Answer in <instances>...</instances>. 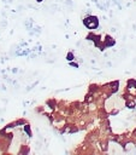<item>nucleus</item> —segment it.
I'll return each instance as SVG.
<instances>
[{
  "mask_svg": "<svg viewBox=\"0 0 136 155\" xmlns=\"http://www.w3.org/2000/svg\"><path fill=\"white\" fill-rule=\"evenodd\" d=\"M102 40H104V44H105V46H106L107 48L116 45V40H114L111 35H108V34H106V35H105V39H102Z\"/></svg>",
  "mask_w": 136,
  "mask_h": 155,
  "instance_id": "obj_2",
  "label": "nucleus"
},
{
  "mask_svg": "<svg viewBox=\"0 0 136 155\" xmlns=\"http://www.w3.org/2000/svg\"><path fill=\"white\" fill-rule=\"evenodd\" d=\"M35 1H36V2H39V4H40V2H42V1H43V0H35Z\"/></svg>",
  "mask_w": 136,
  "mask_h": 155,
  "instance_id": "obj_7",
  "label": "nucleus"
},
{
  "mask_svg": "<svg viewBox=\"0 0 136 155\" xmlns=\"http://www.w3.org/2000/svg\"><path fill=\"white\" fill-rule=\"evenodd\" d=\"M83 24H84V27H85L87 29H89V30H95V29H97L100 22H99V18H97L96 16H94V15H88V16H85V17L83 18Z\"/></svg>",
  "mask_w": 136,
  "mask_h": 155,
  "instance_id": "obj_1",
  "label": "nucleus"
},
{
  "mask_svg": "<svg viewBox=\"0 0 136 155\" xmlns=\"http://www.w3.org/2000/svg\"><path fill=\"white\" fill-rule=\"evenodd\" d=\"M29 151H30L29 147H28L26 144H24V145H22V147H20V149H19L17 153H18V154H28Z\"/></svg>",
  "mask_w": 136,
  "mask_h": 155,
  "instance_id": "obj_4",
  "label": "nucleus"
},
{
  "mask_svg": "<svg viewBox=\"0 0 136 155\" xmlns=\"http://www.w3.org/2000/svg\"><path fill=\"white\" fill-rule=\"evenodd\" d=\"M23 128H24L25 134H28V137H29V138H31V137H32V131H31L30 125H29V124H25V125H23Z\"/></svg>",
  "mask_w": 136,
  "mask_h": 155,
  "instance_id": "obj_3",
  "label": "nucleus"
},
{
  "mask_svg": "<svg viewBox=\"0 0 136 155\" xmlns=\"http://www.w3.org/2000/svg\"><path fill=\"white\" fill-rule=\"evenodd\" d=\"M69 64L71 65V67H75V68H78V63H75V62H69Z\"/></svg>",
  "mask_w": 136,
  "mask_h": 155,
  "instance_id": "obj_6",
  "label": "nucleus"
},
{
  "mask_svg": "<svg viewBox=\"0 0 136 155\" xmlns=\"http://www.w3.org/2000/svg\"><path fill=\"white\" fill-rule=\"evenodd\" d=\"M73 59H75V54H73V52L69 51V52L66 53V61H67V62H71V61H73Z\"/></svg>",
  "mask_w": 136,
  "mask_h": 155,
  "instance_id": "obj_5",
  "label": "nucleus"
}]
</instances>
